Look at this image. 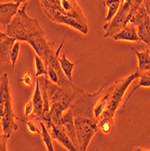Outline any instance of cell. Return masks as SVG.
<instances>
[{
  "label": "cell",
  "instance_id": "1",
  "mask_svg": "<svg viewBox=\"0 0 150 151\" xmlns=\"http://www.w3.org/2000/svg\"><path fill=\"white\" fill-rule=\"evenodd\" d=\"M27 5L24 3L21 9H18L11 23L7 25L6 34L17 41L28 43L34 50L35 53L42 58L48 66L60 56V52L64 45L65 38L62 41L58 49L54 50L55 43L46 40L44 32L40 26L36 18H32L26 14Z\"/></svg>",
  "mask_w": 150,
  "mask_h": 151
},
{
  "label": "cell",
  "instance_id": "39",
  "mask_svg": "<svg viewBox=\"0 0 150 151\" xmlns=\"http://www.w3.org/2000/svg\"><path fill=\"white\" fill-rule=\"evenodd\" d=\"M124 1H125V0H121V4H122V3H123Z\"/></svg>",
  "mask_w": 150,
  "mask_h": 151
},
{
  "label": "cell",
  "instance_id": "31",
  "mask_svg": "<svg viewBox=\"0 0 150 151\" xmlns=\"http://www.w3.org/2000/svg\"><path fill=\"white\" fill-rule=\"evenodd\" d=\"M33 109H34L33 101H32V100H30L28 102L25 104V107H24V116L25 117L31 116V114L33 112Z\"/></svg>",
  "mask_w": 150,
  "mask_h": 151
},
{
  "label": "cell",
  "instance_id": "32",
  "mask_svg": "<svg viewBox=\"0 0 150 151\" xmlns=\"http://www.w3.org/2000/svg\"><path fill=\"white\" fill-rule=\"evenodd\" d=\"M104 6L108 7V6L116 4V3H121V0H104Z\"/></svg>",
  "mask_w": 150,
  "mask_h": 151
},
{
  "label": "cell",
  "instance_id": "3",
  "mask_svg": "<svg viewBox=\"0 0 150 151\" xmlns=\"http://www.w3.org/2000/svg\"><path fill=\"white\" fill-rule=\"evenodd\" d=\"M74 126L78 149L86 151L93 136L99 130L98 119L94 117L78 115L74 117Z\"/></svg>",
  "mask_w": 150,
  "mask_h": 151
},
{
  "label": "cell",
  "instance_id": "14",
  "mask_svg": "<svg viewBox=\"0 0 150 151\" xmlns=\"http://www.w3.org/2000/svg\"><path fill=\"white\" fill-rule=\"evenodd\" d=\"M132 52L136 53L138 58L139 70L140 73H146L150 71V50H145L143 52H139L133 47H129Z\"/></svg>",
  "mask_w": 150,
  "mask_h": 151
},
{
  "label": "cell",
  "instance_id": "21",
  "mask_svg": "<svg viewBox=\"0 0 150 151\" xmlns=\"http://www.w3.org/2000/svg\"><path fill=\"white\" fill-rule=\"evenodd\" d=\"M113 123H114V119L110 118V117H106V116H101L98 119L99 129H100L105 134H108L112 130Z\"/></svg>",
  "mask_w": 150,
  "mask_h": 151
},
{
  "label": "cell",
  "instance_id": "22",
  "mask_svg": "<svg viewBox=\"0 0 150 151\" xmlns=\"http://www.w3.org/2000/svg\"><path fill=\"white\" fill-rule=\"evenodd\" d=\"M40 125H41V129H42V131H41V136H42L43 141L44 142V145L46 146V148L49 151H53L54 147H53V144H52V137L49 134L48 130H47V127L45 125V123L44 121H39Z\"/></svg>",
  "mask_w": 150,
  "mask_h": 151
},
{
  "label": "cell",
  "instance_id": "40",
  "mask_svg": "<svg viewBox=\"0 0 150 151\" xmlns=\"http://www.w3.org/2000/svg\"><path fill=\"white\" fill-rule=\"evenodd\" d=\"M149 17H150V15H149Z\"/></svg>",
  "mask_w": 150,
  "mask_h": 151
},
{
  "label": "cell",
  "instance_id": "9",
  "mask_svg": "<svg viewBox=\"0 0 150 151\" xmlns=\"http://www.w3.org/2000/svg\"><path fill=\"white\" fill-rule=\"evenodd\" d=\"M19 5L17 3L0 4V27L6 29L13 17L17 14Z\"/></svg>",
  "mask_w": 150,
  "mask_h": 151
},
{
  "label": "cell",
  "instance_id": "25",
  "mask_svg": "<svg viewBox=\"0 0 150 151\" xmlns=\"http://www.w3.org/2000/svg\"><path fill=\"white\" fill-rule=\"evenodd\" d=\"M120 5H121V3H116V4H113V5H111L108 6V13H107L105 21L110 22L116 16V14H117Z\"/></svg>",
  "mask_w": 150,
  "mask_h": 151
},
{
  "label": "cell",
  "instance_id": "30",
  "mask_svg": "<svg viewBox=\"0 0 150 151\" xmlns=\"http://www.w3.org/2000/svg\"><path fill=\"white\" fill-rule=\"evenodd\" d=\"M20 81H22L23 83L26 86H31L32 83H33V78H32V75L30 73H26L23 78L20 80Z\"/></svg>",
  "mask_w": 150,
  "mask_h": 151
},
{
  "label": "cell",
  "instance_id": "12",
  "mask_svg": "<svg viewBox=\"0 0 150 151\" xmlns=\"http://www.w3.org/2000/svg\"><path fill=\"white\" fill-rule=\"evenodd\" d=\"M112 38L115 41H128V42L135 43L141 42L137 32V27L133 25L131 23H128V24L124 26L119 32L115 34Z\"/></svg>",
  "mask_w": 150,
  "mask_h": 151
},
{
  "label": "cell",
  "instance_id": "11",
  "mask_svg": "<svg viewBox=\"0 0 150 151\" xmlns=\"http://www.w3.org/2000/svg\"><path fill=\"white\" fill-rule=\"evenodd\" d=\"M58 125H62L64 127L68 136H69V138L73 142V144L77 147L76 131H75V126H74V116H73V113L70 108L66 109V112L62 116ZM77 148H78V147H77Z\"/></svg>",
  "mask_w": 150,
  "mask_h": 151
},
{
  "label": "cell",
  "instance_id": "37",
  "mask_svg": "<svg viewBox=\"0 0 150 151\" xmlns=\"http://www.w3.org/2000/svg\"><path fill=\"white\" fill-rule=\"evenodd\" d=\"M2 80H3V76H2V77H0V82H1Z\"/></svg>",
  "mask_w": 150,
  "mask_h": 151
},
{
  "label": "cell",
  "instance_id": "17",
  "mask_svg": "<svg viewBox=\"0 0 150 151\" xmlns=\"http://www.w3.org/2000/svg\"><path fill=\"white\" fill-rule=\"evenodd\" d=\"M80 61H77L75 63H72L70 62L66 58V55L64 53L62 54V56L60 57L59 56V63H60V65H61V68L63 72V73L65 74V76L68 78L69 81H72V72H73V68L75 65L78 64Z\"/></svg>",
  "mask_w": 150,
  "mask_h": 151
},
{
  "label": "cell",
  "instance_id": "35",
  "mask_svg": "<svg viewBox=\"0 0 150 151\" xmlns=\"http://www.w3.org/2000/svg\"><path fill=\"white\" fill-rule=\"evenodd\" d=\"M3 116H4V104L0 103V120L2 119Z\"/></svg>",
  "mask_w": 150,
  "mask_h": 151
},
{
  "label": "cell",
  "instance_id": "18",
  "mask_svg": "<svg viewBox=\"0 0 150 151\" xmlns=\"http://www.w3.org/2000/svg\"><path fill=\"white\" fill-rule=\"evenodd\" d=\"M147 17H149V16H148V14H147L146 8H145L144 4H142L139 6V8L131 16V17L129 19V23H131L133 25H135L136 27H137L139 24H140Z\"/></svg>",
  "mask_w": 150,
  "mask_h": 151
},
{
  "label": "cell",
  "instance_id": "8",
  "mask_svg": "<svg viewBox=\"0 0 150 151\" xmlns=\"http://www.w3.org/2000/svg\"><path fill=\"white\" fill-rule=\"evenodd\" d=\"M34 109L31 114V118L34 119L38 121H44V100L42 97V93H41L39 81L36 78L35 81V89L32 98Z\"/></svg>",
  "mask_w": 150,
  "mask_h": 151
},
{
  "label": "cell",
  "instance_id": "28",
  "mask_svg": "<svg viewBox=\"0 0 150 151\" xmlns=\"http://www.w3.org/2000/svg\"><path fill=\"white\" fill-rule=\"evenodd\" d=\"M10 135L5 134L3 133L2 135H0V151H6L7 147H6V143L7 140L10 139Z\"/></svg>",
  "mask_w": 150,
  "mask_h": 151
},
{
  "label": "cell",
  "instance_id": "7",
  "mask_svg": "<svg viewBox=\"0 0 150 151\" xmlns=\"http://www.w3.org/2000/svg\"><path fill=\"white\" fill-rule=\"evenodd\" d=\"M15 119H17V117L15 113H14L12 97L10 93L7 95L6 101L4 103V116L1 119L3 133L11 136L14 131H17L18 129V126L16 123Z\"/></svg>",
  "mask_w": 150,
  "mask_h": 151
},
{
  "label": "cell",
  "instance_id": "33",
  "mask_svg": "<svg viewBox=\"0 0 150 151\" xmlns=\"http://www.w3.org/2000/svg\"><path fill=\"white\" fill-rule=\"evenodd\" d=\"M144 6H145V8L148 14V16L150 15V0H144V2H143Z\"/></svg>",
  "mask_w": 150,
  "mask_h": 151
},
{
  "label": "cell",
  "instance_id": "23",
  "mask_svg": "<svg viewBox=\"0 0 150 151\" xmlns=\"http://www.w3.org/2000/svg\"><path fill=\"white\" fill-rule=\"evenodd\" d=\"M34 63H35V76L39 77L42 75H47V66L44 63V60L41 58L38 54H34Z\"/></svg>",
  "mask_w": 150,
  "mask_h": 151
},
{
  "label": "cell",
  "instance_id": "13",
  "mask_svg": "<svg viewBox=\"0 0 150 151\" xmlns=\"http://www.w3.org/2000/svg\"><path fill=\"white\" fill-rule=\"evenodd\" d=\"M16 41L15 38L8 36L0 44V65L10 63V52Z\"/></svg>",
  "mask_w": 150,
  "mask_h": 151
},
{
  "label": "cell",
  "instance_id": "38",
  "mask_svg": "<svg viewBox=\"0 0 150 151\" xmlns=\"http://www.w3.org/2000/svg\"><path fill=\"white\" fill-rule=\"evenodd\" d=\"M146 73H147V74H148V75H150V71H148V72H146Z\"/></svg>",
  "mask_w": 150,
  "mask_h": 151
},
{
  "label": "cell",
  "instance_id": "29",
  "mask_svg": "<svg viewBox=\"0 0 150 151\" xmlns=\"http://www.w3.org/2000/svg\"><path fill=\"white\" fill-rule=\"evenodd\" d=\"M126 1H128L131 6V11H132V15L133 14L137 11L139 6L143 4L144 0H126Z\"/></svg>",
  "mask_w": 150,
  "mask_h": 151
},
{
  "label": "cell",
  "instance_id": "4",
  "mask_svg": "<svg viewBox=\"0 0 150 151\" xmlns=\"http://www.w3.org/2000/svg\"><path fill=\"white\" fill-rule=\"evenodd\" d=\"M40 3L43 9L56 10L64 16L76 19L85 27H88V21L76 0H40Z\"/></svg>",
  "mask_w": 150,
  "mask_h": 151
},
{
  "label": "cell",
  "instance_id": "16",
  "mask_svg": "<svg viewBox=\"0 0 150 151\" xmlns=\"http://www.w3.org/2000/svg\"><path fill=\"white\" fill-rule=\"evenodd\" d=\"M66 111L65 108L61 102H53L50 105V117L52 119V124L58 125L61 120L62 116L63 115V112Z\"/></svg>",
  "mask_w": 150,
  "mask_h": 151
},
{
  "label": "cell",
  "instance_id": "2",
  "mask_svg": "<svg viewBox=\"0 0 150 151\" xmlns=\"http://www.w3.org/2000/svg\"><path fill=\"white\" fill-rule=\"evenodd\" d=\"M140 74L141 73L138 69L134 73L130 74L129 76H127L123 79H119L116 81L113 84H111L112 88H111L110 100H108L106 109L103 111L101 116H106L114 119L115 114L118 109L122 101H123L125 93L127 92L128 87L135 80H137L140 77Z\"/></svg>",
  "mask_w": 150,
  "mask_h": 151
},
{
  "label": "cell",
  "instance_id": "24",
  "mask_svg": "<svg viewBox=\"0 0 150 151\" xmlns=\"http://www.w3.org/2000/svg\"><path fill=\"white\" fill-rule=\"evenodd\" d=\"M19 52H20V43L17 40L15 44H14L11 52H10V60H11V65L13 69H15V66L17 64V62L19 56Z\"/></svg>",
  "mask_w": 150,
  "mask_h": 151
},
{
  "label": "cell",
  "instance_id": "10",
  "mask_svg": "<svg viewBox=\"0 0 150 151\" xmlns=\"http://www.w3.org/2000/svg\"><path fill=\"white\" fill-rule=\"evenodd\" d=\"M51 129H52V137L53 138V139L59 141L68 150H71V151L78 150L77 147L73 144V142L69 138V136H68L63 126L52 124L51 127Z\"/></svg>",
  "mask_w": 150,
  "mask_h": 151
},
{
  "label": "cell",
  "instance_id": "20",
  "mask_svg": "<svg viewBox=\"0 0 150 151\" xmlns=\"http://www.w3.org/2000/svg\"><path fill=\"white\" fill-rule=\"evenodd\" d=\"M11 93V90L9 87V80L7 77V73L3 74V80L0 82V103L4 104L7 95Z\"/></svg>",
  "mask_w": 150,
  "mask_h": 151
},
{
  "label": "cell",
  "instance_id": "19",
  "mask_svg": "<svg viewBox=\"0 0 150 151\" xmlns=\"http://www.w3.org/2000/svg\"><path fill=\"white\" fill-rule=\"evenodd\" d=\"M140 81H139V84L136 86L133 90H132V91L129 93V95L128 96V98H127V100L125 101V102H124V106H123V108L126 106V104L128 103V101H129V99L131 98V96L133 95V93L137 91V90H139V88H150V75H148L147 73H141V74H140Z\"/></svg>",
  "mask_w": 150,
  "mask_h": 151
},
{
  "label": "cell",
  "instance_id": "26",
  "mask_svg": "<svg viewBox=\"0 0 150 151\" xmlns=\"http://www.w3.org/2000/svg\"><path fill=\"white\" fill-rule=\"evenodd\" d=\"M47 75H48V78L53 82V83H56V84L59 83V81H60L59 74L52 66H47Z\"/></svg>",
  "mask_w": 150,
  "mask_h": 151
},
{
  "label": "cell",
  "instance_id": "15",
  "mask_svg": "<svg viewBox=\"0 0 150 151\" xmlns=\"http://www.w3.org/2000/svg\"><path fill=\"white\" fill-rule=\"evenodd\" d=\"M137 32L142 42L150 46V17H147L137 26Z\"/></svg>",
  "mask_w": 150,
  "mask_h": 151
},
{
  "label": "cell",
  "instance_id": "27",
  "mask_svg": "<svg viewBox=\"0 0 150 151\" xmlns=\"http://www.w3.org/2000/svg\"><path fill=\"white\" fill-rule=\"evenodd\" d=\"M17 119H18V120H20L21 122H24V124H26L27 128H28V129H29V131H30L31 133L41 134V130H40L39 127L37 126V124H36V123H35L34 121H32V120H30V121H25V120H23V119H18L17 117Z\"/></svg>",
  "mask_w": 150,
  "mask_h": 151
},
{
  "label": "cell",
  "instance_id": "36",
  "mask_svg": "<svg viewBox=\"0 0 150 151\" xmlns=\"http://www.w3.org/2000/svg\"><path fill=\"white\" fill-rule=\"evenodd\" d=\"M15 3H17V4H23V3H26L27 0H14Z\"/></svg>",
  "mask_w": 150,
  "mask_h": 151
},
{
  "label": "cell",
  "instance_id": "5",
  "mask_svg": "<svg viewBox=\"0 0 150 151\" xmlns=\"http://www.w3.org/2000/svg\"><path fill=\"white\" fill-rule=\"evenodd\" d=\"M132 16L131 6L128 1L122 3L116 14V16L104 25V30L106 34L104 35L105 38L112 37L115 34L119 32L124 26L129 23V19Z\"/></svg>",
  "mask_w": 150,
  "mask_h": 151
},
{
  "label": "cell",
  "instance_id": "34",
  "mask_svg": "<svg viewBox=\"0 0 150 151\" xmlns=\"http://www.w3.org/2000/svg\"><path fill=\"white\" fill-rule=\"evenodd\" d=\"M8 37V35L6 34V33H3V32H1L0 31V44H1L3 41L5 40V39H6Z\"/></svg>",
  "mask_w": 150,
  "mask_h": 151
},
{
  "label": "cell",
  "instance_id": "6",
  "mask_svg": "<svg viewBox=\"0 0 150 151\" xmlns=\"http://www.w3.org/2000/svg\"><path fill=\"white\" fill-rule=\"evenodd\" d=\"M43 10L45 13L46 17L51 21H52L54 23L69 25V26L72 27V28L78 30L81 34H83V35H87L89 33V27H85L83 24H81L79 21H77L74 18H72L68 16H64V15H62V14L59 13L58 11L53 10V9L44 8Z\"/></svg>",
  "mask_w": 150,
  "mask_h": 151
}]
</instances>
